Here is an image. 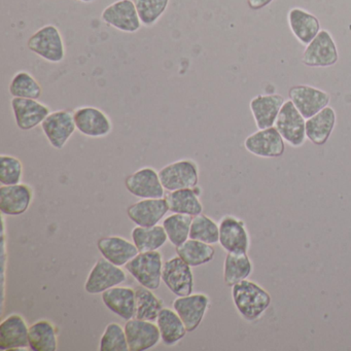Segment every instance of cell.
I'll list each match as a JSON object with an SVG mask.
<instances>
[{"label":"cell","instance_id":"cell-40","mask_svg":"<svg viewBox=\"0 0 351 351\" xmlns=\"http://www.w3.org/2000/svg\"><path fill=\"white\" fill-rule=\"evenodd\" d=\"M272 1L273 0H247V5L250 9L258 11L270 5Z\"/></svg>","mask_w":351,"mask_h":351},{"label":"cell","instance_id":"cell-10","mask_svg":"<svg viewBox=\"0 0 351 351\" xmlns=\"http://www.w3.org/2000/svg\"><path fill=\"white\" fill-rule=\"evenodd\" d=\"M162 281L178 297L192 295L194 289L192 267L180 256L170 258L163 265Z\"/></svg>","mask_w":351,"mask_h":351},{"label":"cell","instance_id":"cell-12","mask_svg":"<svg viewBox=\"0 0 351 351\" xmlns=\"http://www.w3.org/2000/svg\"><path fill=\"white\" fill-rule=\"evenodd\" d=\"M289 97L306 120L315 116L330 102L328 92L308 85L293 86L289 89Z\"/></svg>","mask_w":351,"mask_h":351},{"label":"cell","instance_id":"cell-35","mask_svg":"<svg viewBox=\"0 0 351 351\" xmlns=\"http://www.w3.org/2000/svg\"><path fill=\"white\" fill-rule=\"evenodd\" d=\"M10 93L13 97L40 99L43 89L34 75L27 71H19L14 75L10 84Z\"/></svg>","mask_w":351,"mask_h":351},{"label":"cell","instance_id":"cell-30","mask_svg":"<svg viewBox=\"0 0 351 351\" xmlns=\"http://www.w3.org/2000/svg\"><path fill=\"white\" fill-rule=\"evenodd\" d=\"M29 348L34 351H56L58 348L56 328L48 320H38L29 326Z\"/></svg>","mask_w":351,"mask_h":351},{"label":"cell","instance_id":"cell-9","mask_svg":"<svg viewBox=\"0 0 351 351\" xmlns=\"http://www.w3.org/2000/svg\"><path fill=\"white\" fill-rule=\"evenodd\" d=\"M42 129L50 145L62 149L77 130L73 112L65 110L51 112L42 123Z\"/></svg>","mask_w":351,"mask_h":351},{"label":"cell","instance_id":"cell-24","mask_svg":"<svg viewBox=\"0 0 351 351\" xmlns=\"http://www.w3.org/2000/svg\"><path fill=\"white\" fill-rule=\"evenodd\" d=\"M289 28L304 46L309 45L320 32V22L313 14L301 8H293L287 14Z\"/></svg>","mask_w":351,"mask_h":351},{"label":"cell","instance_id":"cell-23","mask_svg":"<svg viewBox=\"0 0 351 351\" xmlns=\"http://www.w3.org/2000/svg\"><path fill=\"white\" fill-rule=\"evenodd\" d=\"M97 247L104 258L116 266H126L139 254L136 245L120 236H108L97 242Z\"/></svg>","mask_w":351,"mask_h":351},{"label":"cell","instance_id":"cell-21","mask_svg":"<svg viewBox=\"0 0 351 351\" xmlns=\"http://www.w3.org/2000/svg\"><path fill=\"white\" fill-rule=\"evenodd\" d=\"M27 326L24 318L12 314L0 324V349L3 351L19 350L29 347Z\"/></svg>","mask_w":351,"mask_h":351},{"label":"cell","instance_id":"cell-18","mask_svg":"<svg viewBox=\"0 0 351 351\" xmlns=\"http://www.w3.org/2000/svg\"><path fill=\"white\" fill-rule=\"evenodd\" d=\"M219 244L227 252H247L250 235L245 223L232 215H226L219 221Z\"/></svg>","mask_w":351,"mask_h":351},{"label":"cell","instance_id":"cell-32","mask_svg":"<svg viewBox=\"0 0 351 351\" xmlns=\"http://www.w3.org/2000/svg\"><path fill=\"white\" fill-rule=\"evenodd\" d=\"M176 254L193 268L202 266L213 261L215 250L211 244L189 238L182 245L176 247Z\"/></svg>","mask_w":351,"mask_h":351},{"label":"cell","instance_id":"cell-28","mask_svg":"<svg viewBox=\"0 0 351 351\" xmlns=\"http://www.w3.org/2000/svg\"><path fill=\"white\" fill-rule=\"evenodd\" d=\"M157 326L159 328L161 339L164 344L173 346L186 336V326L176 310L163 308L157 318Z\"/></svg>","mask_w":351,"mask_h":351},{"label":"cell","instance_id":"cell-22","mask_svg":"<svg viewBox=\"0 0 351 351\" xmlns=\"http://www.w3.org/2000/svg\"><path fill=\"white\" fill-rule=\"evenodd\" d=\"M285 100L279 94L258 95L252 98L250 108L258 130L274 127Z\"/></svg>","mask_w":351,"mask_h":351},{"label":"cell","instance_id":"cell-3","mask_svg":"<svg viewBox=\"0 0 351 351\" xmlns=\"http://www.w3.org/2000/svg\"><path fill=\"white\" fill-rule=\"evenodd\" d=\"M162 254L159 252H139L125 266L139 285L155 291L159 289L163 271Z\"/></svg>","mask_w":351,"mask_h":351},{"label":"cell","instance_id":"cell-13","mask_svg":"<svg viewBox=\"0 0 351 351\" xmlns=\"http://www.w3.org/2000/svg\"><path fill=\"white\" fill-rule=\"evenodd\" d=\"M127 191L141 199H158L165 197V189L160 180L159 172L152 167H143L125 180Z\"/></svg>","mask_w":351,"mask_h":351},{"label":"cell","instance_id":"cell-11","mask_svg":"<svg viewBox=\"0 0 351 351\" xmlns=\"http://www.w3.org/2000/svg\"><path fill=\"white\" fill-rule=\"evenodd\" d=\"M77 130L91 138L108 136L112 130L110 117L94 106H82L73 112Z\"/></svg>","mask_w":351,"mask_h":351},{"label":"cell","instance_id":"cell-17","mask_svg":"<svg viewBox=\"0 0 351 351\" xmlns=\"http://www.w3.org/2000/svg\"><path fill=\"white\" fill-rule=\"evenodd\" d=\"M173 309L180 315L189 332L198 328L206 314L209 306V298L204 293H192V295L178 297L174 300Z\"/></svg>","mask_w":351,"mask_h":351},{"label":"cell","instance_id":"cell-20","mask_svg":"<svg viewBox=\"0 0 351 351\" xmlns=\"http://www.w3.org/2000/svg\"><path fill=\"white\" fill-rule=\"evenodd\" d=\"M169 211L165 197L158 199H143L127 209L129 219L139 227H153L163 219Z\"/></svg>","mask_w":351,"mask_h":351},{"label":"cell","instance_id":"cell-41","mask_svg":"<svg viewBox=\"0 0 351 351\" xmlns=\"http://www.w3.org/2000/svg\"><path fill=\"white\" fill-rule=\"evenodd\" d=\"M79 1H81V3H94V1H95V0H79Z\"/></svg>","mask_w":351,"mask_h":351},{"label":"cell","instance_id":"cell-39","mask_svg":"<svg viewBox=\"0 0 351 351\" xmlns=\"http://www.w3.org/2000/svg\"><path fill=\"white\" fill-rule=\"evenodd\" d=\"M23 164L18 158L11 155L0 156V184L13 186L21 184Z\"/></svg>","mask_w":351,"mask_h":351},{"label":"cell","instance_id":"cell-29","mask_svg":"<svg viewBox=\"0 0 351 351\" xmlns=\"http://www.w3.org/2000/svg\"><path fill=\"white\" fill-rule=\"evenodd\" d=\"M252 272V263L247 252H228L223 265V280L228 287L247 279Z\"/></svg>","mask_w":351,"mask_h":351},{"label":"cell","instance_id":"cell-7","mask_svg":"<svg viewBox=\"0 0 351 351\" xmlns=\"http://www.w3.org/2000/svg\"><path fill=\"white\" fill-rule=\"evenodd\" d=\"M339 60L338 49L332 34L320 30L316 38L306 46L302 63L308 67H330Z\"/></svg>","mask_w":351,"mask_h":351},{"label":"cell","instance_id":"cell-33","mask_svg":"<svg viewBox=\"0 0 351 351\" xmlns=\"http://www.w3.org/2000/svg\"><path fill=\"white\" fill-rule=\"evenodd\" d=\"M163 308V302L152 289L141 285L135 291V318L157 322L158 316Z\"/></svg>","mask_w":351,"mask_h":351},{"label":"cell","instance_id":"cell-38","mask_svg":"<svg viewBox=\"0 0 351 351\" xmlns=\"http://www.w3.org/2000/svg\"><path fill=\"white\" fill-rule=\"evenodd\" d=\"M99 350L128 351L129 346L125 328L116 322L108 324L100 339Z\"/></svg>","mask_w":351,"mask_h":351},{"label":"cell","instance_id":"cell-6","mask_svg":"<svg viewBox=\"0 0 351 351\" xmlns=\"http://www.w3.org/2000/svg\"><path fill=\"white\" fill-rule=\"evenodd\" d=\"M101 20L106 25L125 34H135L143 26L134 0H117L104 10Z\"/></svg>","mask_w":351,"mask_h":351},{"label":"cell","instance_id":"cell-2","mask_svg":"<svg viewBox=\"0 0 351 351\" xmlns=\"http://www.w3.org/2000/svg\"><path fill=\"white\" fill-rule=\"evenodd\" d=\"M32 52L50 63H60L65 59L64 40L60 30L52 24L40 28L27 42Z\"/></svg>","mask_w":351,"mask_h":351},{"label":"cell","instance_id":"cell-8","mask_svg":"<svg viewBox=\"0 0 351 351\" xmlns=\"http://www.w3.org/2000/svg\"><path fill=\"white\" fill-rule=\"evenodd\" d=\"M126 280V273L121 267L110 263L106 258H99L88 275L85 289L88 293L98 295Z\"/></svg>","mask_w":351,"mask_h":351},{"label":"cell","instance_id":"cell-5","mask_svg":"<svg viewBox=\"0 0 351 351\" xmlns=\"http://www.w3.org/2000/svg\"><path fill=\"white\" fill-rule=\"evenodd\" d=\"M160 180L167 192L198 186V165L193 160H180L168 164L159 171Z\"/></svg>","mask_w":351,"mask_h":351},{"label":"cell","instance_id":"cell-1","mask_svg":"<svg viewBox=\"0 0 351 351\" xmlns=\"http://www.w3.org/2000/svg\"><path fill=\"white\" fill-rule=\"evenodd\" d=\"M232 297L240 315L254 322L262 316L271 304V295L262 287L244 279L232 287Z\"/></svg>","mask_w":351,"mask_h":351},{"label":"cell","instance_id":"cell-34","mask_svg":"<svg viewBox=\"0 0 351 351\" xmlns=\"http://www.w3.org/2000/svg\"><path fill=\"white\" fill-rule=\"evenodd\" d=\"M192 221L193 217L191 215H180V213H173L164 219L162 226L165 229L168 240L172 245L178 247L190 238Z\"/></svg>","mask_w":351,"mask_h":351},{"label":"cell","instance_id":"cell-19","mask_svg":"<svg viewBox=\"0 0 351 351\" xmlns=\"http://www.w3.org/2000/svg\"><path fill=\"white\" fill-rule=\"evenodd\" d=\"M34 199L32 186L25 184L0 186V211L9 217H18L29 209Z\"/></svg>","mask_w":351,"mask_h":351},{"label":"cell","instance_id":"cell-26","mask_svg":"<svg viewBox=\"0 0 351 351\" xmlns=\"http://www.w3.org/2000/svg\"><path fill=\"white\" fill-rule=\"evenodd\" d=\"M201 189L198 186L192 189H182V190L168 192L165 195L166 201L172 213L188 215L196 217L201 215L203 211V205L201 203Z\"/></svg>","mask_w":351,"mask_h":351},{"label":"cell","instance_id":"cell-4","mask_svg":"<svg viewBox=\"0 0 351 351\" xmlns=\"http://www.w3.org/2000/svg\"><path fill=\"white\" fill-rule=\"evenodd\" d=\"M274 126L291 147H300L305 143L307 138L306 119L293 106L291 100H287L283 104Z\"/></svg>","mask_w":351,"mask_h":351},{"label":"cell","instance_id":"cell-31","mask_svg":"<svg viewBox=\"0 0 351 351\" xmlns=\"http://www.w3.org/2000/svg\"><path fill=\"white\" fill-rule=\"evenodd\" d=\"M133 243L139 252H157L167 242L168 237L163 226L153 227H139L132 230Z\"/></svg>","mask_w":351,"mask_h":351},{"label":"cell","instance_id":"cell-15","mask_svg":"<svg viewBox=\"0 0 351 351\" xmlns=\"http://www.w3.org/2000/svg\"><path fill=\"white\" fill-rule=\"evenodd\" d=\"M124 328L130 351L149 350L162 340L159 328L154 322L134 317L127 320Z\"/></svg>","mask_w":351,"mask_h":351},{"label":"cell","instance_id":"cell-25","mask_svg":"<svg viewBox=\"0 0 351 351\" xmlns=\"http://www.w3.org/2000/svg\"><path fill=\"white\" fill-rule=\"evenodd\" d=\"M104 305L125 320L135 317V291L128 287H112L102 293Z\"/></svg>","mask_w":351,"mask_h":351},{"label":"cell","instance_id":"cell-27","mask_svg":"<svg viewBox=\"0 0 351 351\" xmlns=\"http://www.w3.org/2000/svg\"><path fill=\"white\" fill-rule=\"evenodd\" d=\"M336 120L334 108L326 106L315 116L306 120V136L313 145H324L334 130Z\"/></svg>","mask_w":351,"mask_h":351},{"label":"cell","instance_id":"cell-16","mask_svg":"<svg viewBox=\"0 0 351 351\" xmlns=\"http://www.w3.org/2000/svg\"><path fill=\"white\" fill-rule=\"evenodd\" d=\"M11 106L16 124L23 131H30L40 126L51 114L50 108L36 99L13 97Z\"/></svg>","mask_w":351,"mask_h":351},{"label":"cell","instance_id":"cell-14","mask_svg":"<svg viewBox=\"0 0 351 351\" xmlns=\"http://www.w3.org/2000/svg\"><path fill=\"white\" fill-rule=\"evenodd\" d=\"M285 139L274 127L262 129L244 141L246 151L260 158H279L285 154Z\"/></svg>","mask_w":351,"mask_h":351},{"label":"cell","instance_id":"cell-36","mask_svg":"<svg viewBox=\"0 0 351 351\" xmlns=\"http://www.w3.org/2000/svg\"><path fill=\"white\" fill-rule=\"evenodd\" d=\"M190 238L211 244V245L219 243V226L210 217L202 215V213L193 217Z\"/></svg>","mask_w":351,"mask_h":351},{"label":"cell","instance_id":"cell-37","mask_svg":"<svg viewBox=\"0 0 351 351\" xmlns=\"http://www.w3.org/2000/svg\"><path fill=\"white\" fill-rule=\"evenodd\" d=\"M170 0H134L141 24L145 27L155 25L165 14Z\"/></svg>","mask_w":351,"mask_h":351}]
</instances>
